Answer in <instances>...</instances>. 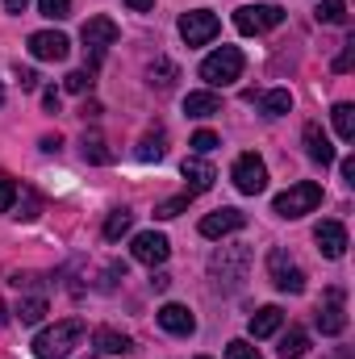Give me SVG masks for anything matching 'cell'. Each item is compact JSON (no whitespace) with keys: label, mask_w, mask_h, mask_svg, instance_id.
<instances>
[{"label":"cell","mask_w":355,"mask_h":359,"mask_svg":"<svg viewBox=\"0 0 355 359\" xmlns=\"http://www.w3.org/2000/svg\"><path fill=\"white\" fill-rule=\"evenodd\" d=\"M84 334H88L84 318H63V322L46 326V330L34 339V359H67L72 347H80Z\"/></svg>","instance_id":"1"},{"label":"cell","mask_w":355,"mask_h":359,"mask_svg":"<svg viewBox=\"0 0 355 359\" xmlns=\"http://www.w3.org/2000/svg\"><path fill=\"white\" fill-rule=\"evenodd\" d=\"M247 271H251V251L247 247H222L209 259V276H213V284L222 292H239L243 280H247Z\"/></svg>","instance_id":"2"},{"label":"cell","mask_w":355,"mask_h":359,"mask_svg":"<svg viewBox=\"0 0 355 359\" xmlns=\"http://www.w3.org/2000/svg\"><path fill=\"white\" fill-rule=\"evenodd\" d=\"M243 67H247V59H243L239 46H217L213 55H205L201 80H205L209 88H226V84H234V80L243 76Z\"/></svg>","instance_id":"3"},{"label":"cell","mask_w":355,"mask_h":359,"mask_svg":"<svg viewBox=\"0 0 355 359\" xmlns=\"http://www.w3.org/2000/svg\"><path fill=\"white\" fill-rule=\"evenodd\" d=\"M318 205H322V184L301 180V184L284 188V192L272 201V213H276V217H305V213H314Z\"/></svg>","instance_id":"4"},{"label":"cell","mask_w":355,"mask_h":359,"mask_svg":"<svg viewBox=\"0 0 355 359\" xmlns=\"http://www.w3.org/2000/svg\"><path fill=\"white\" fill-rule=\"evenodd\" d=\"M267 280L280 288V292H305V271H301V264L284 251V247H272L267 251Z\"/></svg>","instance_id":"5"},{"label":"cell","mask_w":355,"mask_h":359,"mask_svg":"<svg viewBox=\"0 0 355 359\" xmlns=\"http://www.w3.org/2000/svg\"><path fill=\"white\" fill-rule=\"evenodd\" d=\"M217 34H222V21H217L213 8H192V13L180 17V38H184L188 46H205V42H213Z\"/></svg>","instance_id":"6"},{"label":"cell","mask_w":355,"mask_h":359,"mask_svg":"<svg viewBox=\"0 0 355 359\" xmlns=\"http://www.w3.org/2000/svg\"><path fill=\"white\" fill-rule=\"evenodd\" d=\"M230 180H234V188H239L243 196H255V192H264V188H267V168H264V159H260L255 151L239 155V159H234V168H230Z\"/></svg>","instance_id":"7"},{"label":"cell","mask_w":355,"mask_h":359,"mask_svg":"<svg viewBox=\"0 0 355 359\" xmlns=\"http://www.w3.org/2000/svg\"><path fill=\"white\" fill-rule=\"evenodd\" d=\"M280 21H284V8H280V4H243V8L234 13L239 34H267V29H276Z\"/></svg>","instance_id":"8"},{"label":"cell","mask_w":355,"mask_h":359,"mask_svg":"<svg viewBox=\"0 0 355 359\" xmlns=\"http://www.w3.org/2000/svg\"><path fill=\"white\" fill-rule=\"evenodd\" d=\"M130 255H134L138 264H147V268H163L168 255H172V243H168V234H159V230H142V234H134Z\"/></svg>","instance_id":"9"},{"label":"cell","mask_w":355,"mask_h":359,"mask_svg":"<svg viewBox=\"0 0 355 359\" xmlns=\"http://www.w3.org/2000/svg\"><path fill=\"white\" fill-rule=\"evenodd\" d=\"M318 330H322L326 339H335V334L347 330V292H343V288H326L322 309H318Z\"/></svg>","instance_id":"10"},{"label":"cell","mask_w":355,"mask_h":359,"mask_svg":"<svg viewBox=\"0 0 355 359\" xmlns=\"http://www.w3.org/2000/svg\"><path fill=\"white\" fill-rule=\"evenodd\" d=\"M80 38H84V46L92 50V63H100V55L117 42V21H109V17H88L84 29H80Z\"/></svg>","instance_id":"11"},{"label":"cell","mask_w":355,"mask_h":359,"mask_svg":"<svg viewBox=\"0 0 355 359\" xmlns=\"http://www.w3.org/2000/svg\"><path fill=\"white\" fill-rule=\"evenodd\" d=\"M67 50H72V42H67L63 34H55V29H38V34H29V55L42 59V63H63Z\"/></svg>","instance_id":"12"},{"label":"cell","mask_w":355,"mask_h":359,"mask_svg":"<svg viewBox=\"0 0 355 359\" xmlns=\"http://www.w3.org/2000/svg\"><path fill=\"white\" fill-rule=\"evenodd\" d=\"M243 226H247L243 209H217V213H205L201 217V238H226V234H234Z\"/></svg>","instance_id":"13"},{"label":"cell","mask_w":355,"mask_h":359,"mask_svg":"<svg viewBox=\"0 0 355 359\" xmlns=\"http://www.w3.org/2000/svg\"><path fill=\"white\" fill-rule=\"evenodd\" d=\"M314 243H318V251H322L326 259H343V255H347V226H343V222H318Z\"/></svg>","instance_id":"14"},{"label":"cell","mask_w":355,"mask_h":359,"mask_svg":"<svg viewBox=\"0 0 355 359\" xmlns=\"http://www.w3.org/2000/svg\"><path fill=\"white\" fill-rule=\"evenodd\" d=\"M159 326H163L168 334H176V339H188V334L196 330V318H192V309H188V305L168 301V305L159 309Z\"/></svg>","instance_id":"15"},{"label":"cell","mask_w":355,"mask_h":359,"mask_svg":"<svg viewBox=\"0 0 355 359\" xmlns=\"http://www.w3.org/2000/svg\"><path fill=\"white\" fill-rule=\"evenodd\" d=\"M184 180H188V196H196V192H209L213 188V180H217V172H213V163L205 159V155H192V159H184Z\"/></svg>","instance_id":"16"},{"label":"cell","mask_w":355,"mask_h":359,"mask_svg":"<svg viewBox=\"0 0 355 359\" xmlns=\"http://www.w3.org/2000/svg\"><path fill=\"white\" fill-rule=\"evenodd\" d=\"M301 138H305V155H309L314 163H322V168H330V163H335V147H330V138H326V130H322L318 121H309Z\"/></svg>","instance_id":"17"},{"label":"cell","mask_w":355,"mask_h":359,"mask_svg":"<svg viewBox=\"0 0 355 359\" xmlns=\"http://www.w3.org/2000/svg\"><path fill=\"white\" fill-rule=\"evenodd\" d=\"M92 347H96L100 355H126V351H134V343H130L121 330H113V326H96V330H92Z\"/></svg>","instance_id":"18"},{"label":"cell","mask_w":355,"mask_h":359,"mask_svg":"<svg viewBox=\"0 0 355 359\" xmlns=\"http://www.w3.org/2000/svg\"><path fill=\"white\" fill-rule=\"evenodd\" d=\"M280 326H284V309H280V305H264V309L251 318L247 330H251V339H272Z\"/></svg>","instance_id":"19"},{"label":"cell","mask_w":355,"mask_h":359,"mask_svg":"<svg viewBox=\"0 0 355 359\" xmlns=\"http://www.w3.org/2000/svg\"><path fill=\"white\" fill-rule=\"evenodd\" d=\"M184 113L188 117H213V113H222V96L217 92H188L184 96Z\"/></svg>","instance_id":"20"},{"label":"cell","mask_w":355,"mask_h":359,"mask_svg":"<svg viewBox=\"0 0 355 359\" xmlns=\"http://www.w3.org/2000/svg\"><path fill=\"white\" fill-rule=\"evenodd\" d=\"M305 351H309V334H305L301 326H288V334H280L276 355H280V359H301Z\"/></svg>","instance_id":"21"},{"label":"cell","mask_w":355,"mask_h":359,"mask_svg":"<svg viewBox=\"0 0 355 359\" xmlns=\"http://www.w3.org/2000/svg\"><path fill=\"white\" fill-rule=\"evenodd\" d=\"M260 109H264V117H284V113L293 109V92H288V88L260 92Z\"/></svg>","instance_id":"22"},{"label":"cell","mask_w":355,"mask_h":359,"mask_svg":"<svg viewBox=\"0 0 355 359\" xmlns=\"http://www.w3.org/2000/svg\"><path fill=\"white\" fill-rule=\"evenodd\" d=\"M176 63H172V59H168V55H159V59H155V63H151V88H159V92H168L172 88V84H176Z\"/></svg>","instance_id":"23"},{"label":"cell","mask_w":355,"mask_h":359,"mask_svg":"<svg viewBox=\"0 0 355 359\" xmlns=\"http://www.w3.org/2000/svg\"><path fill=\"white\" fill-rule=\"evenodd\" d=\"M330 117H335V130H339V138H343V142H355V104H351V100H339Z\"/></svg>","instance_id":"24"},{"label":"cell","mask_w":355,"mask_h":359,"mask_svg":"<svg viewBox=\"0 0 355 359\" xmlns=\"http://www.w3.org/2000/svg\"><path fill=\"white\" fill-rule=\"evenodd\" d=\"M17 318H21V326H38L46 318V297H21L17 301Z\"/></svg>","instance_id":"25"},{"label":"cell","mask_w":355,"mask_h":359,"mask_svg":"<svg viewBox=\"0 0 355 359\" xmlns=\"http://www.w3.org/2000/svg\"><path fill=\"white\" fill-rule=\"evenodd\" d=\"M130 226H134V213H130V209H113V213L105 217V238L117 243L121 234H130Z\"/></svg>","instance_id":"26"},{"label":"cell","mask_w":355,"mask_h":359,"mask_svg":"<svg viewBox=\"0 0 355 359\" xmlns=\"http://www.w3.org/2000/svg\"><path fill=\"white\" fill-rule=\"evenodd\" d=\"M314 17H318L322 25H343V21H347V0H322Z\"/></svg>","instance_id":"27"},{"label":"cell","mask_w":355,"mask_h":359,"mask_svg":"<svg viewBox=\"0 0 355 359\" xmlns=\"http://www.w3.org/2000/svg\"><path fill=\"white\" fill-rule=\"evenodd\" d=\"M84 159H92V163H113V151L105 147L100 134H84Z\"/></svg>","instance_id":"28"},{"label":"cell","mask_w":355,"mask_h":359,"mask_svg":"<svg viewBox=\"0 0 355 359\" xmlns=\"http://www.w3.org/2000/svg\"><path fill=\"white\" fill-rule=\"evenodd\" d=\"M38 13L51 21H67L72 17V0H38Z\"/></svg>","instance_id":"29"},{"label":"cell","mask_w":355,"mask_h":359,"mask_svg":"<svg viewBox=\"0 0 355 359\" xmlns=\"http://www.w3.org/2000/svg\"><path fill=\"white\" fill-rule=\"evenodd\" d=\"M188 201H192V196L184 192V196H172V201H163V205H155V217H163V222H168V217H180V213L188 209Z\"/></svg>","instance_id":"30"},{"label":"cell","mask_w":355,"mask_h":359,"mask_svg":"<svg viewBox=\"0 0 355 359\" xmlns=\"http://www.w3.org/2000/svg\"><path fill=\"white\" fill-rule=\"evenodd\" d=\"M138 159H142V163H151V159L159 163V159H163V138H151V134H147V138L138 142Z\"/></svg>","instance_id":"31"},{"label":"cell","mask_w":355,"mask_h":359,"mask_svg":"<svg viewBox=\"0 0 355 359\" xmlns=\"http://www.w3.org/2000/svg\"><path fill=\"white\" fill-rule=\"evenodd\" d=\"M351 67H355V34H347L343 50H339V59H335V72H339V76H347Z\"/></svg>","instance_id":"32"},{"label":"cell","mask_w":355,"mask_h":359,"mask_svg":"<svg viewBox=\"0 0 355 359\" xmlns=\"http://www.w3.org/2000/svg\"><path fill=\"white\" fill-rule=\"evenodd\" d=\"M188 147H192L196 155H209V151H217V134H213V130H196Z\"/></svg>","instance_id":"33"},{"label":"cell","mask_w":355,"mask_h":359,"mask_svg":"<svg viewBox=\"0 0 355 359\" xmlns=\"http://www.w3.org/2000/svg\"><path fill=\"white\" fill-rule=\"evenodd\" d=\"M226 359H264V355H260V351H255L247 339H234V343L226 347Z\"/></svg>","instance_id":"34"},{"label":"cell","mask_w":355,"mask_h":359,"mask_svg":"<svg viewBox=\"0 0 355 359\" xmlns=\"http://www.w3.org/2000/svg\"><path fill=\"white\" fill-rule=\"evenodd\" d=\"M13 205H17V184L8 176H0V213H8Z\"/></svg>","instance_id":"35"},{"label":"cell","mask_w":355,"mask_h":359,"mask_svg":"<svg viewBox=\"0 0 355 359\" xmlns=\"http://www.w3.org/2000/svg\"><path fill=\"white\" fill-rule=\"evenodd\" d=\"M63 88L67 92H88L92 88V72H72V76L63 80Z\"/></svg>","instance_id":"36"},{"label":"cell","mask_w":355,"mask_h":359,"mask_svg":"<svg viewBox=\"0 0 355 359\" xmlns=\"http://www.w3.org/2000/svg\"><path fill=\"white\" fill-rule=\"evenodd\" d=\"M38 209H42V205H38V196H34V192L25 188V205H21V213H17V217H25V222H34V217H38Z\"/></svg>","instance_id":"37"},{"label":"cell","mask_w":355,"mask_h":359,"mask_svg":"<svg viewBox=\"0 0 355 359\" xmlns=\"http://www.w3.org/2000/svg\"><path fill=\"white\" fill-rule=\"evenodd\" d=\"M17 80H21V88L25 92L38 88V72H29V67H17Z\"/></svg>","instance_id":"38"},{"label":"cell","mask_w":355,"mask_h":359,"mask_svg":"<svg viewBox=\"0 0 355 359\" xmlns=\"http://www.w3.org/2000/svg\"><path fill=\"white\" fill-rule=\"evenodd\" d=\"M42 104H46V113H59V92L46 88V92H42Z\"/></svg>","instance_id":"39"},{"label":"cell","mask_w":355,"mask_h":359,"mask_svg":"<svg viewBox=\"0 0 355 359\" xmlns=\"http://www.w3.org/2000/svg\"><path fill=\"white\" fill-rule=\"evenodd\" d=\"M59 147H63V142H59V134H46V138H42V151H46V155H55Z\"/></svg>","instance_id":"40"},{"label":"cell","mask_w":355,"mask_h":359,"mask_svg":"<svg viewBox=\"0 0 355 359\" xmlns=\"http://www.w3.org/2000/svg\"><path fill=\"white\" fill-rule=\"evenodd\" d=\"M339 172H343L347 184H355V159H343V163H339Z\"/></svg>","instance_id":"41"},{"label":"cell","mask_w":355,"mask_h":359,"mask_svg":"<svg viewBox=\"0 0 355 359\" xmlns=\"http://www.w3.org/2000/svg\"><path fill=\"white\" fill-rule=\"evenodd\" d=\"M168 284H172V276H168V271H159V276H151V288H159V292H163Z\"/></svg>","instance_id":"42"},{"label":"cell","mask_w":355,"mask_h":359,"mask_svg":"<svg viewBox=\"0 0 355 359\" xmlns=\"http://www.w3.org/2000/svg\"><path fill=\"white\" fill-rule=\"evenodd\" d=\"M29 0H4V13H25Z\"/></svg>","instance_id":"43"},{"label":"cell","mask_w":355,"mask_h":359,"mask_svg":"<svg viewBox=\"0 0 355 359\" xmlns=\"http://www.w3.org/2000/svg\"><path fill=\"white\" fill-rule=\"evenodd\" d=\"M126 4H130L134 13H147V8H155V0H126Z\"/></svg>","instance_id":"44"},{"label":"cell","mask_w":355,"mask_h":359,"mask_svg":"<svg viewBox=\"0 0 355 359\" xmlns=\"http://www.w3.org/2000/svg\"><path fill=\"white\" fill-rule=\"evenodd\" d=\"M0 326H8V309L4 305H0Z\"/></svg>","instance_id":"45"},{"label":"cell","mask_w":355,"mask_h":359,"mask_svg":"<svg viewBox=\"0 0 355 359\" xmlns=\"http://www.w3.org/2000/svg\"><path fill=\"white\" fill-rule=\"evenodd\" d=\"M330 359H351V351H339V355H330Z\"/></svg>","instance_id":"46"},{"label":"cell","mask_w":355,"mask_h":359,"mask_svg":"<svg viewBox=\"0 0 355 359\" xmlns=\"http://www.w3.org/2000/svg\"><path fill=\"white\" fill-rule=\"evenodd\" d=\"M0 104H4V84H0Z\"/></svg>","instance_id":"47"},{"label":"cell","mask_w":355,"mask_h":359,"mask_svg":"<svg viewBox=\"0 0 355 359\" xmlns=\"http://www.w3.org/2000/svg\"><path fill=\"white\" fill-rule=\"evenodd\" d=\"M196 359H209V355H196Z\"/></svg>","instance_id":"48"}]
</instances>
